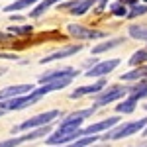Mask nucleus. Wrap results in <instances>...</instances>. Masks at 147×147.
Masks as SVG:
<instances>
[{
	"label": "nucleus",
	"mask_w": 147,
	"mask_h": 147,
	"mask_svg": "<svg viewBox=\"0 0 147 147\" xmlns=\"http://www.w3.org/2000/svg\"><path fill=\"white\" fill-rule=\"evenodd\" d=\"M39 98H43V96L34 88L28 94H20V96H12V98H6V100H0V110H4V112H8V110H24L28 106H34Z\"/></svg>",
	"instance_id": "obj_1"
},
{
	"label": "nucleus",
	"mask_w": 147,
	"mask_h": 147,
	"mask_svg": "<svg viewBox=\"0 0 147 147\" xmlns=\"http://www.w3.org/2000/svg\"><path fill=\"white\" fill-rule=\"evenodd\" d=\"M94 112H96V106H92V108H86V110H80V112H75V114H71V116H67V118L59 124V127H57V131L53 134V136H65V134H71V131L79 129L80 125H82V122H84V118L92 116Z\"/></svg>",
	"instance_id": "obj_2"
},
{
	"label": "nucleus",
	"mask_w": 147,
	"mask_h": 147,
	"mask_svg": "<svg viewBox=\"0 0 147 147\" xmlns=\"http://www.w3.org/2000/svg\"><path fill=\"white\" fill-rule=\"evenodd\" d=\"M147 125V118H141V120H137V122H127V124H122L118 125L116 129H108V134L106 136H102L100 139L102 141H108V139H122V137H129L137 134V131H141L143 127Z\"/></svg>",
	"instance_id": "obj_3"
},
{
	"label": "nucleus",
	"mask_w": 147,
	"mask_h": 147,
	"mask_svg": "<svg viewBox=\"0 0 147 147\" xmlns=\"http://www.w3.org/2000/svg\"><path fill=\"white\" fill-rule=\"evenodd\" d=\"M51 131V125H39V127H34V129H30L26 136H14L10 139H4V141H0V147H18L26 143V141H35V139H39L41 136H47Z\"/></svg>",
	"instance_id": "obj_4"
},
{
	"label": "nucleus",
	"mask_w": 147,
	"mask_h": 147,
	"mask_svg": "<svg viewBox=\"0 0 147 147\" xmlns=\"http://www.w3.org/2000/svg\"><path fill=\"white\" fill-rule=\"evenodd\" d=\"M57 116H59L57 110H49V112L37 114V116H34V118H30V120L22 122L18 127H14V134H16V131H20V129H34V127H39V125H47V124H51Z\"/></svg>",
	"instance_id": "obj_5"
},
{
	"label": "nucleus",
	"mask_w": 147,
	"mask_h": 147,
	"mask_svg": "<svg viewBox=\"0 0 147 147\" xmlns=\"http://www.w3.org/2000/svg\"><path fill=\"white\" fill-rule=\"evenodd\" d=\"M67 30H69V34L73 35L77 41H84V39H102V37H106V34H104V32L90 30V28L79 26V24H71Z\"/></svg>",
	"instance_id": "obj_6"
},
{
	"label": "nucleus",
	"mask_w": 147,
	"mask_h": 147,
	"mask_svg": "<svg viewBox=\"0 0 147 147\" xmlns=\"http://www.w3.org/2000/svg\"><path fill=\"white\" fill-rule=\"evenodd\" d=\"M125 94H127L125 86H110L108 90L98 92V96H96L94 104H96V108H100V106H106V104H110V102H114V100L124 98Z\"/></svg>",
	"instance_id": "obj_7"
},
{
	"label": "nucleus",
	"mask_w": 147,
	"mask_h": 147,
	"mask_svg": "<svg viewBox=\"0 0 147 147\" xmlns=\"http://www.w3.org/2000/svg\"><path fill=\"white\" fill-rule=\"evenodd\" d=\"M120 124V118L118 116H112V118H108V120H102V122H96V124L88 125V127H79V137H84V136H94V134H100L104 129H112L114 125Z\"/></svg>",
	"instance_id": "obj_8"
},
{
	"label": "nucleus",
	"mask_w": 147,
	"mask_h": 147,
	"mask_svg": "<svg viewBox=\"0 0 147 147\" xmlns=\"http://www.w3.org/2000/svg\"><path fill=\"white\" fill-rule=\"evenodd\" d=\"M120 65V59H110V61H102V63H96V65H92L84 75L86 77H106V75H110L114 69Z\"/></svg>",
	"instance_id": "obj_9"
},
{
	"label": "nucleus",
	"mask_w": 147,
	"mask_h": 147,
	"mask_svg": "<svg viewBox=\"0 0 147 147\" xmlns=\"http://www.w3.org/2000/svg\"><path fill=\"white\" fill-rule=\"evenodd\" d=\"M80 49H82V43H79V45L63 47V49H59V51H55V53L43 57V59H39V63H41V65H45V63H53V61H59V59H67V57H71V55H77Z\"/></svg>",
	"instance_id": "obj_10"
},
{
	"label": "nucleus",
	"mask_w": 147,
	"mask_h": 147,
	"mask_svg": "<svg viewBox=\"0 0 147 147\" xmlns=\"http://www.w3.org/2000/svg\"><path fill=\"white\" fill-rule=\"evenodd\" d=\"M35 86L34 84H16V86H6L0 90V100H6V98H12V96H20V94H28L32 92Z\"/></svg>",
	"instance_id": "obj_11"
},
{
	"label": "nucleus",
	"mask_w": 147,
	"mask_h": 147,
	"mask_svg": "<svg viewBox=\"0 0 147 147\" xmlns=\"http://www.w3.org/2000/svg\"><path fill=\"white\" fill-rule=\"evenodd\" d=\"M104 86H106V80L100 79L96 84H90V86H80V88H77V90H73V92H71V98H82V96H86V94H98Z\"/></svg>",
	"instance_id": "obj_12"
},
{
	"label": "nucleus",
	"mask_w": 147,
	"mask_h": 147,
	"mask_svg": "<svg viewBox=\"0 0 147 147\" xmlns=\"http://www.w3.org/2000/svg\"><path fill=\"white\" fill-rule=\"evenodd\" d=\"M65 77H77L75 69H61V71H51L47 75L39 77V82H49V80H57V79H65Z\"/></svg>",
	"instance_id": "obj_13"
},
{
	"label": "nucleus",
	"mask_w": 147,
	"mask_h": 147,
	"mask_svg": "<svg viewBox=\"0 0 147 147\" xmlns=\"http://www.w3.org/2000/svg\"><path fill=\"white\" fill-rule=\"evenodd\" d=\"M125 90L129 94V98L134 100H141L147 96V80L145 82H139V84H134V86H125Z\"/></svg>",
	"instance_id": "obj_14"
},
{
	"label": "nucleus",
	"mask_w": 147,
	"mask_h": 147,
	"mask_svg": "<svg viewBox=\"0 0 147 147\" xmlns=\"http://www.w3.org/2000/svg\"><path fill=\"white\" fill-rule=\"evenodd\" d=\"M59 2H63V0H43V2H39L34 10L30 12V18H39V16H43L51 6H55V4H59Z\"/></svg>",
	"instance_id": "obj_15"
},
{
	"label": "nucleus",
	"mask_w": 147,
	"mask_h": 147,
	"mask_svg": "<svg viewBox=\"0 0 147 147\" xmlns=\"http://www.w3.org/2000/svg\"><path fill=\"white\" fill-rule=\"evenodd\" d=\"M125 39L124 37H116V39H112V41H104V43H98V45L92 47V53L94 55H98V53H102V51H108V49H114V47L122 45Z\"/></svg>",
	"instance_id": "obj_16"
},
{
	"label": "nucleus",
	"mask_w": 147,
	"mask_h": 147,
	"mask_svg": "<svg viewBox=\"0 0 147 147\" xmlns=\"http://www.w3.org/2000/svg\"><path fill=\"white\" fill-rule=\"evenodd\" d=\"M35 2H39V0H16V2H12V4H8V6L4 8V12H8V14H12V12H16V10H26V8L34 6Z\"/></svg>",
	"instance_id": "obj_17"
},
{
	"label": "nucleus",
	"mask_w": 147,
	"mask_h": 147,
	"mask_svg": "<svg viewBox=\"0 0 147 147\" xmlns=\"http://www.w3.org/2000/svg\"><path fill=\"white\" fill-rule=\"evenodd\" d=\"M139 79H147V65H139L136 71L122 75V80H139Z\"/></svg>",
	"instance_id": "obj_18"
},
{
	"label": "nucleus",
	"mask_w": 147,
	"mask_h": 147,
	"mask_svg": "<svg viewBox=\"0 0 147 147\" xmlns=\"http://www.w3.org/2000/svg\"><path fill=\"white\" fill-rule=\"evenodd\" d=\"M94 2H96V0H79V2H77V4H75V6H73L69 12H71L73 16H82V14L88 10Z\"/></svg>",
	"instance_id": "obj_19"
},
{
	"label": "nucleus",
	"mask_w": 147,
	"mask_h": 147,
	"mask_svg": "<svg viewBox=\"0 0 147 147\" xmlns=\"http://www.w3.org/2000/svg\"><path fill=\"white\" fill-rule=\"evenodd\" d=\"M96 139H100L98 136H84V137H79V139H75V141H71V143H65V145H59V147H86L90 145V143H94Z\"/></svg>",
	"instance_id": "obj_20"
},
{
	"label": "nucleus",
	"mask_w": 147,
	"mask_h": 147,
	"mask_svg": "<svg viewBox=\"0 0 147 147\" xmlns=\"http://www.w3.org/2000/svg\"><path fill=\"white\" fill-rule=\"evenodd\" d=\"M129 35L134 39L147 41V26H129Z\"/></svg>",
	"instance_id": "obj_21"
},
{
	"label": "nucleus",
	"mask_w": 147,
	"mask_h": 147,
	"mask_svg": "<svg viewBox=\"0 0 147 147\" xmlns=\"http://www.w3.org/2000/svg\"><path fill=\"white\" fill-rule=\"evenodd\" d=\"M136 104H137V100L127 98V100H124L122 104H118L116 110H118V114H131L134 110H136Z\"/></svg>",
	"instance_id": "obj_22"
},
{
	"label": "nucleus",
	"mask_w": 147,
	"mask_h": 147,
	"mask_svg": "<svg viewBox=\"0 0 147 147\" xmlns=\"http://www.w3.org/2000/svg\"><path fill=\"white\" fill-rule=\"evenodd\" d=\"M143 63H147V49H139L129 59V65L131 67H137V65H143Z\"/></svg>",
	"instance_id": "obj_23"
},
{
	"label": "nucleus",
	"mask_w": 147,
	"mask_h": 147,
	"mask_svg": "<svg viewBox=\"0 0 147 147\" xmlns=\"http://www.w3.org/2000/svg\"><path fill=\"white\" fill-rule=\"evenodd\" d=\"M8 32H10L12 35H26V34H32L34 28H32V26H10Z\"/></svg>",
	"instance_id": "obj_24"
},
{
	"label": "nucleus",
	"mask_w": 147,
	"mask_h": 147,
	"mask_svg": "<svg viewBox=\"0 0 147 147\" xmlns=\"http://www.w3.org/2000/svg\"><path fill=\"white\" fill-rule=\"evenodd\" d=\"M143 14H147V4H139V6L134 4L131 10L127 12L125 16H127V18H137V16H143Z\"/></svg>",
	"instance_id": "obj_25"
},
{
	"label": "nucleus",
	"mask_w": 147,
	"mask_h": 147,
	"mask_svg": "<svg viewBox=\"0 0 147 147\" xmlns=\"http://www.w3.org/2000/svg\"><path fill=\"white\" fill-rule=\"evenodd\" d=\"M112 14H114V16H125V14H127L125 4H122V2H120V4H114V6H112Z\"/></svg>",
	"instance_id": "obj_26"
},
{
	"label": "nucleus",
	"mask_w": 147,
	"mask_h": 147,
	"mask_svg": "<svg viewBox=\"0 0 147 147\" xmlns=\"http://www.w3.org/2000/svg\"><path fill=\"white\" fill-rule=\"evenodd\" d=\"M12 37L8 34H0V43H6V41H10Z\"/></svg>",
	"instance_id": "obj_27"
},
{
	"label": "nucleus",
	"mask_w": 147,
	"mask_h": 147,
	"mask_svg": "<svg viewBox=\"0 0 147 147\" xmlns=\"http://www.w3.org/2000/svg\"><path fill=\"white\" fill-rule=\"evenodd\" d=\"M0 59H16L14 53H0Z\"/></svg>",
	"instance_id": "obj_28"
},
{
	"label": "nucleus",
	"mask_w": 147,
	"mask_h": 147,
	"mask_svg": "<svg viewBox=\"0 0 147 147\" xmlns=\"http://www.w3.org/2000/svg\"><path fill=\"white\" fill-rule=\"evenodd\" d=\"M96 2H98V8H100V10H104L106 4H108V0H96Z\"/></svg>",
	"instance_id": "obj_29"
},
{
	"label": "nucleus",
	"mask_w": 147,
	"mask_h": 147,
	"mask_svg": "<svg viewBox=\"0 0 147 147\" xmlns=\"http://www.w3.org/2000/svg\"><path fill=\"white\" fill-rule=\"evenodd\" d=\"M120 2H122V4H131V6L137 4V0H120Z\"/></svg>",
	"instance_id": "obj_30"
},
{
	"label": "nucleus",
	"mask_w": 147,
	"mask_h": 147,
	"mask_svg": "<svg viewBox=\"0 0 147 147\" xmlns=\"http://www.w3.org/2000/svg\"><path fill=\"white\" fill-rule=\"evenodd\" d=\"M10 20H14V22H20L22 18H20V16H16V14H12V16H10Z\"/></svg>",
	"instance_id": "obj_31"
},
{
	"label": "nucleus",
	"mask_w": 147,
	"mask_h": 147,
	"mask_svg": "<svg viewBox=\"0 0 147 147\" xmlns=\"http://www.w3.org/2000/svg\"><path fill=\"white\" fill-rule=\"evenodd\" d=\"M141 134H143V137H147V125L143 127V129H141Z\"/></svg>",
	"instance_id": "obj_32"
},
{
	"label": "nucleus",
	"mask_w": 147,
	"mask_h": 147,
	"mask_svg": "<svg viewBox=\"0 0 147 147\" xmlns=\"http://www.w3.org/2000/svg\"><path fill=\"white\" fill-rule=\"evenodd\" d=\"M86 147H106V145H92L90 143V145H86Z\"/></svg>",
	"instance_id": "obj_33"
},
{
	"label": "nucleus",
	"mask_w": 147,
	"mask_h": 147,
	"mask_svg": "<svg viewBox=\"0 0 147 147\" xmlns=\"http://www.w3.org/2000/svg\"><path fill=\"white\" fill-rule=\"evenodd\" d=\"M4 114H6V112H4V110H0V116H4Z\"/></svg>",
	"instance_id": "obj_34"
},
{
	"label": "nucleus",
	"mask_w": 147,
	"mask_h": 147,
	"mask_svg": "<svg viewBox=\"0 0 147 147\" xmlns=\"http://www.w3.org/2000/svg\"><path fill=\"white\" fill-rule=\"evenodd\" d=\"M145 110H147V104H145Z\"/></svg>",
	"instance_id": "obj_35"
},
{
	"label": "nucleus",
	"mask_w": 147,
	"mask_h": 147,
	"mask_svg": "<svg viewBox=\"0 0 147 147\" xmlns=\"http://www.w3.org/2000/svg\"><path fill=\"white\" fill-rule=\"evenodd\" d=\"M145 2H147V0H145Z\"/></svg>",
	"instance_id": "obj_36"
}]
</instances>
